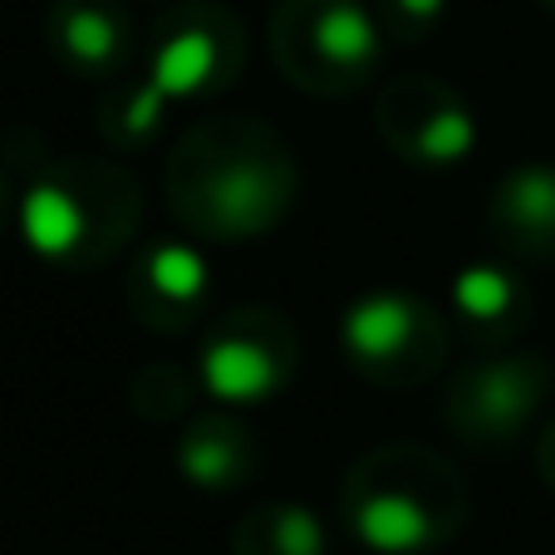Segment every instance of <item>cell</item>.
Instances as JSON below:
<instances>
[{
    "label": "cell",
    "mask_w": 555,
    "mask_h": 555,
    "mask_svg": "<svg viewBox=\"0 0 555 555\" xmlns=\"http://www.w3.org/2000/svg\"><path fill=\"white\" fill-rule=\"evenodd\" d=\"M345 339L364 364H384V359H399L413 349L418 339V310H413L403 295H369L349 310L345 320Z\"/></svg>",
    "instance_id": "6da1fadb"
},
{
    "label": "cell",
    "mask_w": 555,
    "mask_h": 555,
    "mask_svg": "<svg viewBox=\"0 0 555 555\" xmlns=\"http://www.w3.org/2000/svg\"><path fill=\"white\" fill-rule=\"evenodd\" d=\"M354 526H359V535L384 555H409V551H418V545H428L433 535H438L433 531V516L423 512L418 496L393 492V487L364 496V502L354 506Z\"/></svg>",
    "instance_id": "7a4b0ae2"
},
{
    "label": "cell",
    "mask_w": 555,
    "mask_h": 555,
    "mask_svg": "<svg viewBox=\"0 0 555 555\" xmlns=\"http://www.w3.org/2000/svg\"><path fill=\"white\" fill-rule=\"evenodd\" d=\"M202 374H207V388L221 393V399H266L271 384H281V364L271 359V349L251 345L242 335L211 339Z\"/></svg>",
    "instance_id": "3957f363"
},
{
    "label": "cell",
    "mask_w": 555,
    "mask_h": 555,
    "mask_svg": "<svg viewBox=\"0 0 555 555\" xmlns=\"http://www.w3.org/2000/svg\"><path fill=\"white\" fill-rule=\"evenodd\" d=\"M21 231L40 256H74L79 242H85V207H79V197H74L69 188L35 182V188L25 192Z\"/></svg>",
    "instance_id": "277c9868"
},
{
    "label": "cell",
    "mask_w": 555,
    "mask_h": 555,
    "mask_svg": "<svg viewBox=\"0 0 555 555\" xmlns=\"http://www.w3.org/2000/svg\"><path fill=\"white\" fill-rule=\"evenodd\" d=\"M54 44L64 50L69 64H85V69H99L118 54L124 44V25H118L114 11H104L99 0H64L54 11Z\"/></svg>",
    "instance_id": "5b68a950"
},
{
    "label": "cell",
    "mask_w": 555,
    "mask_h": 555,
    "mask_svg": "<svg viewBox=\"0 0 555 555\" xmlns=\"http://www.w3.org/2000/svg\"><path fill=\"white\" fill-rule=\"evenodd\" d=\"M310 44L320 50V60L339 64V69H364L378 50L369 15L359 11V5H349V0H320V5H314Z\"/></svg>",
    "instance_id": "8992f818"
},
{
    "label": "cell",
    "mask_w": 555,
    "mask_h": 555,
    "mask_svg": "<svg viewBox=\"0 0 555 555\" xmlns=\"http://www.w3.org/2000/svg\"><path fill=\"white\" fill-rule=\"evenodd\" d=\"M217 64V40L207 30H178L153 64V94H192Z\"/></svg>",
    "instance_id": "52a82bcc"
},
{
    "label": "cell",
    "mask_w": 555,
    "mask_h": 555,
    "mask_svg": "<svg viewBox=\"0 0 555 555\" xmlns=\"http://www.w3.org/2000/svg\"><path fill=\"white\" fill-rule=\"evenodd\" d=\"M502 217H512L531 236H555V172H516L502 188Z\"/></svg>",
    "instance_id": "ba28073f"
},
{
    "label": "cell",
    "mask_w": 555,
    "mask_h": 555,
    "mask_svg": "<svg viewBox=\"0 0 555 555\" xmlns=\"http://www.w3.org/2000/svg\"><path fill=\"white\" fill-rule=\"evenodd\" d=\"M182 467H188L192 482H231V477H242L246 457H242V438H231V428H202L188 438L182 448Z\"/></svg>",
    "instance_id": "9c48e42d"
},
{
    "label": "cell",
    "mask_w": 555,
    "mask_h": 555,
    "mask_svg": "<svg viewBox=\"0 0 555 555\" xmlns=\"http://www.w3.org/2000/svg\"><path fill=\"white\" fill-rule=\"evenodd\" d=\"M147 281L172 300H192L207 285V271H202V256H192L188 246H163L147 256Z\"/></svg>",
    "instance_id": "30bf717a"
},
{
    "label": "cell",
    "mask_w": 555,
    "mask_h": 555,
    "mask_svg": "<svg viewBox=\"0 0 555 555\" xmlns=\"http://www.w3.org/2000/svg\"><path fill=\"white\" fill-rule=\"evenodd\" d=\"M457 305L467 310V320H496L512 305V281L502 271H467L457 281Z\"/></svg>",
    "instance_id": "8fae6325"
},
{
    "label": "cell",
    "mask_w": 555,
    "mask_h": 555,
    "mask_svg": "<svg viewBox=\"0 0 555 555\" xmlns=\"http://www.w3.org/2000/svg\"><path fill=\"white\" fill-rule=\"evenodd\" d=\"M477 388H482V393H477V413H482V418H492V423H506V418H521L526 409H516V403H506V393H512V399H535L531 393V384H521V374H516V369H487L482 378H477Z\"/></svg>",
    "instance_id": "7c38bea8"
},
{
    "label": "cell",
    "mask_w": 555,
    "mask_h": 555,
    "mask_svg": "<svg viewBox=\"0 0 555 555\" xmlns=\"http://www.w3.org/2000/svg\"><path fill=\"white\" fill-rule=\"evenodd\" d=\"M393 11L399 15H409V21H433V15L442 11V0H393Z\"/></svg>",
    "instance_id": "4fadbf2b"
},
{
    "label": "cell",
    "mask_w": 555,
    "mask_h": 555,
    "mask_svg": "<svg viewBox=\"0 0 555 555\" xmlns=\"http://www.w3.org/2000/svg\"><path fill=\"white\" fill-rule=\"evenodd\" d=\"M0 211H5V182H0Z\"/></svg>",
    "instance_id": "5bb4252c"
},
{
    "label": "cell",
    "mask_w": 555,
    "mask_h": 555,
    "mask_svg": "<svg viewBox=\"0 0 555 555\" xmlns=\"http://www.w3.org/2000/svg\"><path fill=\"white\" fill-rule=\"evenodd\" d=\"M551 5H555V0H551Z\"/></svg>",
    "instance_id": "9a60e30c"
}]
</instances>
